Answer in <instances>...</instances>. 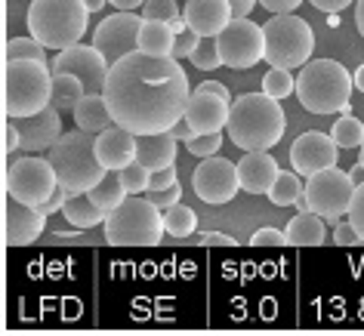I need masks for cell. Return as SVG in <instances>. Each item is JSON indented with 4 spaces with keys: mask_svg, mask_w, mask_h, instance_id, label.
<instances>
[{
    "mask_svg": "<svg viewBox=\"0 0 364 336\" xmlns=\"http://www.w3.org/2000/svg\"><path fill=\"white\" fill-rule=\"evenodd\" d=\"M102 96L114 124L139 136L173 130V124L186 117L192 87L179 59L136 50L112 65Z\"/></svg>",
    "mask_w": 364,
    "mask_h": 336,
    "instance_id": "1",
    "label": "cell"
},
{
    "mask_svg": "<svg viewBox=\"0 0 364 336\" xmlns=\"http://www.w3.org/2000/svg\"><path fill=\"white\" fill-rule=\"evenodd\" d=\"M287 114L269 93H244L232 102L225 133L244 151H269L284 136Z\"/></svg>",
    "mask_w": 364,
    "mask_h": 336,
    "instance_id": "2",
    "label": "cell"
},
{
    "mask_svg": "<svg viewBox=\"0 0 364 336\" xmlns=\"http://www.w3.org/2000/svg\"><path fill=\"white\" fill-rule=\"evenodd\" d=\"M355 80L340 62L333 59H309L296 75V99L312 114H346L352 112Z\"/></svg>",
    "mask_w": 364,
    "mask_h": 336,
    "instance_id": "3",
    "label": "cell"
},
{
    "mask_svg": "<svg viewBox=\"0 0 364 336\" xmlns=\"http://www.w3.org/2000/svg\"><path fill=\"white\" fill-rule=\"evenodd\" d=\"M47 158L68 192H90L108 176L105 163L96 154V136L80 130V126L62 133V139L47 151Z\"/></svg>",
    "mask_w": 364,
    "mask_h": 336,
    "instance_id": "4",
    "label": "cell"
},
{
    "mask_svg": "<svg viewBox=\"0 0 364 336\" xmlns=\"http://www.w3.org/2000/svg\"><path fill=\"white\" fill-rule=\"evenodd\" d=\"M90 10L84 0H31L28 31L47 50H68L87 34Z\"/></svg>",
    "mask_w": 364,
    "mask_h": 336,
    "instance_id": "5",
    "label": "cell"
},
{
    "mask_svg": "<svg viewBox=\"0 0 364 336\" xmlns=\"http://www.w3.org/2000/svg\"><path fill=\"white\" fill-rule=\"evenodd\" d=\"M105 241L112 247H158L164 241V216L151 197L127 195L121 207L105 216Z\"/></svg>",
    "mask_w": 364,
    "mask_h": 336,
    "instance_id": "6",
    "label": "cell"
},
{
    "mask_svg": "<svg viewBox=\"0 0 364 336\" xmlns=\"http://www.w3.org/2000/svg\"><path fill=\"white\" fill-rule=\"evenodd\" d=\"M53 96V71L43 62L19 59L4 62V114L25 117L38 114L50 105Z\"/></svg>",
    "mask_w": 364,
    "mask_h": 336,
    "instance_id": "7",
    "label": "cell"
},
{
    "mask_svg": "<svg viewBox=\"0 0 364 336\" xmlns=\"http://www.w3.org/2000/svg\"><path fill=\"white\" fill-rule=\"evenodd\" d=\"M266 31V62L275 68H303L312 59L315 31L306 19L294 13H275L262 25Z\"/></svg>",
    "mask_w": 364,
    "mask_h": 336,
    "instance_id": "8",
    "label": "cell"
},
{
    "mask_svg": "<svg viewBox=\"0 0 364 336\" xmlns=\"http://www.w3.org/2000/svg\"><path fill=\"white\" fill-rule=\"evenodd\" d=\"M56 185H59V176L50 158H34L31 151L25 158H16L13 163H6L4 170L6 195L28 207H43L53 197V192H56Z\"/></svg>",
    "mask_w": 364,
    "mask_h": 336,
    "instance_id": "9",
    "label": "cell"
},
{
    "mask_svg": "<svg viewBox=\"0 0 364 336\" xmlns=\"http://www.w3.org/2000/svg\"><path fill=\"white\" fill-rule=\"evenodd\" d=\"M355 188H358V183H355L349 173H343L340 167H327V170H321V173L306 176V192L303 195H306L309 210L324 216L327 222H336L340 216L349 213Z\"/></svg>",
    "mask_w": 364,
    "mask_h": 336,
    "instance_id": "10",
    "label": "cell"
},
{
    "mask_svg": "<svg viewBox=\"0 0 364 336\" xmlns=\"http://www.w3.org/2000/svg\"><path fill=\"white\" fill-rule=\"evenodd\" d=\"M220 43V59L223 65L235 68H253L257 62L266 59V31L247 16H235L225 28L216 34Z\"/></svg>",
    "mask_w": 364,
    "mask_h": 336,
    "instance_id": "11",
    "label": "cell"
},
{
    "mask_svg": "<svg viewBox=\"0 0 364 336\" xmlns=\"http://www.w3.org/2000/svg\"><path fill=\"white\" fill-rule=\"evenodd\" d=\"M139 31H142V13L136 16L130 10L112 13L108 19L99 22L93 34V47L108 59V65L121 62L124 56L139 50Z\"/></svg>",
    "mask_w": 364,
    "mask_h": 336,
    "instance_id": "12",
    "label": "cell"
},
{
    "mask_svg": "<svg viewBox=\"0 0 364 336\" xmlns=\"http://www.w3.org/2000/svg\"><path fill=\"white\" fill-rule=\"evenodd\" d=\"M50 71L53 75H75L84 80L87 93H102L112 65H108V59L96 47L75 43V47H68V50H59V56L50 62Z\"/></svg>",
    "mask_w": 364,
    "mask_h": 336,
    "instance_id": "13",
    "label": "cell"
},
{
    "mask_svg": "<svg viewBox=\"0 0 364 336\" xmlns=\"http://www.w3.org/2000/svg\"><path fill=\"white\" fill-rule=\"evenodd\" d=\"M195 195L204 204H229L241 188V176H238V163L225 161V158H204L198 163L195 176H192Z\"/></svg>",
    "mask_w": 364,
    "mask_h": 336,
    "instance_id": "14",
    "label": "cell"
},
{
    "mask_svg": "<svg viewBox=\"0 0 364 336\" xmlns=\"http://www.w3.org/2000/svg\"><path fill=\"white\" fill-rule=\"evenodd\" d=\"M336 161H340V145L333 142L331 133L306 130L290 145V163H294V170L299 176L321 173L327 167H336Z\"/></svg>",
    "mask_w": 364,
    "mask_h": 336,
    "instance_id": "15",
    "label": "cell"
},
{
    "mask_svg": "<svg viewBox=\"0 0 364 336\" xmlns=\"http://www.w3.org/2000/svg\"><path fill=\"white\" fill-rule=\"evenodd\" d=\"M13 124L19 126V148L22 151H50L53 145L62 139V117H59V108L47 105L43 112L38 114H25V117H13Z\"/></svg>",
    "mask_w": 364,
    "mask_h": 336,
    "instance_id": "16",
    "label": "cell"
},
{
    "mask_svg": "<svg viewBox=\"0 0 364 336\" xmlns=\"http://www.w3.org/2000/svg\"><path fill=\"white\" fill-rule=\"evenodd\" d=\"M47 229V213L41 207H28L22 201H13L6 204L4 210V244L6 247H28L34 244Z\"/></svg>",
    "mask_w": 364,
    "mask_h": 336,
    "instance_id": "17",
    "label": "cell"
},
{
    "mask_svg": "<svg viewBox=\"0 0 364 336\" xmlns=\"http://www.w3.org/2000/svg\"><path fill=\"white\" fill-rule=\"evenodd\" d=\"M232 102L207 90H192V99L186 105V121L192 124L195 133H223L229 124Z\"/></svg>",
    "mask_w": 364,
    "mask_h": 336,
    "instance_id": "18",
    "label": "cell"
},
{
    "mask_svg": "<svg viewBox=\"0 0 364 336\" xmlns=\"http://www.w3.org/2000/svg\"><path fill=\"white\" fill-rule=\"evenodd\" d=\"M96 154L108 173H117L136 161V133H130L121 124H112L108 130L96 133Z\"/></svg>",
    "mask_w": 364,
    "mask_h": 336,
    "instance_id": "19",
    "label": "cell"
},
{
    "mask_svg": "<svg viewBox=\"0 0 364 336\" xmlns=\"http://www.w3.org/2000/svg\"><path fill=\"white\" fill-rule=\"evenodd\" d=\"M182 16H186L188 28L198 31L201 38H216L235 19V10L229 0H186Z\"/></svg>",
    "mask_w": 364,
    "mask_h": 336,
    "instance_id": "20",
    "label": "cell"
},
{
    "mask_svg": "<svg viewBox=\"0 0 364 336\" xmlns=\"http://www.w3.org/2000/svg\"><path fill=\"white\" fill-rule=\"evenodd\" d=\"M281 173L278 161L269 151H247L238 161V176H241V188L250 195H269V188L275 185V179Z\"/></svg>",
    "mask_w": 364,
    "mask_h": 336,
    "instance_id": "21",
    "label": "cell"
},
{
    "mask_svg": "<svg viewBox=\"0 0 364 336\" xmlns=\"http://www.w3.org/2000/svg\"><path fill=\"white\" fill-rule=\"evenodd\" d=\"M176 136L170 130L164 133H139L136 136V161L145 163L149 170L170 167L176 161Z\"/></svg>",
    "mask_w": 364,
    "mask_h": 336,
    "instance_id": "22",
    "label": "cell"
},
{
    "mask_svg": "<svg viewBox=\"0 0 364 336\" xmlns=\"http://www.w3.org/2000/svg\"><path fill=\"white\" fill-rule=\"evenodd\" d=\"M324 216H318L312 210H299L294 220L287 222V244L290 247H321L327 232H324Z\"/></svg>",
    "mask_w": 364,
    "mask_h": 336,
    "instance_id": "23",
    "label": "cell"
},
{
    "mask_svg": "<svg viewBox=\"0 0 364 336\" xmlns=\"http://www.w3.org/2000/svg\"><path fill=\"white\" fill-rule=\"evenodd\" d=\"M75 124L87 133L108 130V126L114 124V117H112V108H108L105 96L102 93H87L84 99H80L77 108H75Z\"/></svg>",
    "mask_w": 364,
    "mask_h": 336,
    "instance_id": "24",
    "label": "cell"
},
{
    "mask_svg": "<svg viewBox=\"0 0 364 336\" xmlns=\"http://www.w3.org/2000/svg\"><path fill=\"white\" fill-rule=\"evenodd\" d=\"M62 213H65V220L71 225H77V229H93V225L105 222V216H108L102 207L90 197V192H71Z\"/></svg>",
    "mask_w": 364,
    "mask_h": 336,
    "instance_id": "25",
    "label": "cell"
},
{
    "mask_svg": "<svg viewBox=\"0 0 364 336\" xmlns=\"http://www.w3.org/2000/svg\"><path fill=\"white\" fill-rule=\"evenodd\" d=\"M173 43H176V31L170 28V22L142 19V31H139V50L142 53H151V56H173Z\"/></svg>",
    "mask_w": 364,
    "mask_h": 336,
    "instance_id": "26",
    "label": "cell"
},
{
    "mask_svg": "<svg viewBox=\"0 0 364 336\" xmlns=\"http://www.w3.org/2000/svg\"><path fill=\"white\" fill-rule=\"evenodd\" d=\"M87 96V87L84 80L75 77V75H53V96H50V105L59 108V112H75L77 102Z\"/></svg>",
    "mask_w": 364,
    "mask_h": 336,
    "instance_id": "27",
    "label": "cell"
},
{
    "mask_svg": "<svg viewBox=\"0 0 364 336\" xmlns=\"http://www.w3.org/2000/svg\"><path fill=\"white\" fill-rule=\"evenodd\" d=\"M164 229H167L170 238H176V241H186L188 234H195L198 229V216L192 207H186V204H173L167 207V213H164Z\"/></svg>",
    "mask_w": 364,
    "mask_h": 336,
    "instance_id": "28",
    "label": "cell"
},
{
    "mask_svg": "<svg viewBox=\"0 0 364 336\" xmlns=\"http://www.w3.org/2000/svg\"><path fill=\"white\" fill-rule=\"evenodd\" d=\"M303 192H306V185L299 183L296 170H294V173H284V170H281L278 179H275V185L269 188V201L275 207H290V204H296L299 197H303Z\"/></svg>",
    "mask_w": 364,
    "mask_h": 336,
    "instance_id": "29",
    "label": "cell"
},
{
    "mask_svg": "<svg viewBox=\"0 0 364 336\" xmlns=\"http://www.w3.org/2000/svg\"><path fill=\"white\" fill-rule=\"evenodd\" d=\"M19 59H31V62H43L47 65V47L38 38H13L4 47V62H19Z\"/></svg>",
    "mask_w": 364,
    "mask_h": 336,
    "instance_id": "30",
    "label": "cell"
},
{
    "mask_svg": "<svg viewBox=\"0 0 364 336\" xmlns=\"http://www.w3.org/2000/svg\"><path fill=\"white\" fill-rule=\"evenodd\" d=\"M127 195H130V192H127L124 183H121L117 176H114V179H112V176H105L96 188H90V197H93V201L102 207L105 213H112L114 207H121V204L127 201Z\"/></svg>",
    "mask_w": 364,
    "mask_h": 336,
    "instance_id": "31",
    "label": "cell"
},
{
    "mask_svg": "<svg viewBox=\"0 0 364 336\" xmlns=\"http://www.w3.org/2000/svg\"><path fill=\"white\" fill-rule=\"evenodd\" d=\"M333 142L340 145V148H361V142H364V124L358 121V117H352V114H343L340 121L333 124Z\"/></svg>",
    "mask_w": 364,
    "mask_h": 336,
    "instance_id": "32",
    "label": "cell"
},
{
    "mask_svg": "<svg viewBox=\"0 0 364 336\" xmlns=\"http://www.w3.org/2000/svg\"><path fill=\"white\" fill-rule=\"evenodd\" d=\"M262 93H269L272 99H287L290 93H296V77L290 75V68H275L272 65L262 77Z\"/></svg>",
    "mask_w": 364,
    "mask_h": 336,
    "instance_id": "33",
    "label": "cell"
},
{
    "mask_svg": "<svg viewBox=\"0 0 364 336\" xmlns=\"http://www.w3.org/2000/svg\"><path fill=\"white\" fill-rule=\"evenodd\" d=\"M117 179H121L124 188H127V192H130V195H139V192H149L151 170L145 167V163L133 161V163H127L124 170H117Z\"/></svg>",
    "mask_w": 364,
    "mask_h": 336,
    "instance_id": "34",
    "label": "cell"
},
{
    "mask_svg": "<svg viewBox=\"0 0 364 336\" xmlns=\"http://www.w3.org/2000/svg\"><path fill=\"white\" fill-rule=\"evenodd\" d=\"M195 62V68H201V71H213V68H220L223 65V59H220V43H216V38H201V43L195 47V53L188 56Z\"/></svg>",
    "mask_w": 364,
    "mask_h": 336,
    "instance_id": "35",
    "label": "cell"
},
{
    "mask_svg": "<svg viewBox=\"0 0 364 336\" xmlns=\"http://www.w3.org/2000/svg\"><path fill=\"white\" fill-rule=\"evenodd\" d=\"M223 145V133H198L195 139L186 142V148L195 154V158H213Z\"/></svg>",
    "mask_w": 364,
    "mask_h": 336,
    "instance_id": "36",
    "label": "cell"
},
{
    "mask_svg": "<svg viewBox=\"0 0 364 336\" xmlns=\"http://www.w3.org/2000/svg\"><path fill=\"white\" fill-rule=\"evenodd\" d=\"M179 0H145L142 4V19H161L170 22L173 16H179Z\"/></svg>",
    "mask_w": 364,
    "mask_h": 336,
    "instance_id": "37",
    "label": "cell"
},
{
    "mask_svg": "<svg viewBox=\"0 0 364 336\" xmlns=\"http://www.w3.org/2000/svg\"><path fill=\"white\" fill-rule=\"evenodd\" d=\"M186 244H198V247H238V241L232 234L223 232H204V234H188Z\"/></svg>",
    "mask_w": 364,
    "mask_h": 336,
    "instance_id": "38",
    "label": "cell"
},
{
    "mask_svg": "<svg viewBox=\"0 0 364 336\" xmlns=\"http://www.w3.org/2000/svg\"><path fill=\"white\" fill-rule=\"evenodd\" d=\"M201 43V34L186 28L182 34H176V43H173V59H188L195 53V47Z\"/></svg>",
    "mask_w": 364,
    "mask_h": 336,
    "instance_id": "39",
    "label": "cell"
},
{
    "mask_svg": "<svg viewBox=\"0 0 364 336\" xmlns=\"http://www.w3.org/2000/svg\"><path fill=\"white\" fill-rule=\"evenodd\" d=\"M250 244H253V247H284V244H287V232H281V229H259V232H253Z\"/></svg>",
    "mask_w": 364,
    "mask_h": 336,
    "instance_id": "40",
    "label": "cell"
},
{
    "mask_svg": "<svg viewBox=\"0 0 364 336\" xmlns=\"http://www.w3.org/2000/svg\"><path fill=\"white\" fill-rule=\"evenodd\" d=\"M333 244H340V247H358V244H364V241H361V234H358V229H355L352 222H336Z\"/></svg>",
    "mask_w": 364,
    "mask_h": 336,
    "instance_id": "41",
    "label": "cell"
},
{
    "mask_svg": "<svg viewBox=\"0 0 364 336\" xmlns=\"http://www.w3.org/2000/svg\"><path fill=\"white\" fill-rule=\"evenodd\" d=\"M349 222L358 229L361 241H364V183H358V188H355V197H352V207H349Z\"/></svg>",
    "mask_w": 364,
    "mask_h": 336,
    "instance_id": "42",
    "label": "cell"
},
{
    "mask_svg": "<svg viewBox=\"0 0 364 336\" xmlns=\"http://www.w3.org/2000/svg\"><path fill=\"white\" fill-rule=\"evenodd\" d=\"M149 197L161 207V210H167V207H173V204H179V201H182V185H179V183H173L170 188H161V192H149Z\"/></svg>",
    "mask_w": 364,
    "mask_h": 336,
    "instance_id": "43",
    "label": "cell"
},
{
    "mask_svg": "<svg viewBox=\"0 0 364 336\" xmlns=\"http://www.w3.org/2000/svg\"><path fill=\"white\" fill-rule=\"evenodd\" d=\"M176 183V167H161V170H151V183H149V192H161V188H170Z\"/></svg>",
    "mask_w": 364,
    "mask_h": 336,
    "instance_id": "44",
    "label": "cell"
},
{
    "mask_svg": "<svg viewBox=\"0 0 364 336\" xmlns=\"http://www.w3.org/2000/svg\"><path fill=\"white\" fill-rule=\"evenodd\" d=\"M68 195H71V192H68V188H65V185H62V183H59V185H56V192H53V197H50V201H47V204H43V207H41V210H43V213H47V216H53V213H59V210H65V201H68Z\"/></svg>",
    "mask_w": 364,
    "mask_h": 336,
    "instance_id": "45",
    "label": "cell"
},
{
    "mask_svg": "<svg viewBox=\"0 0 364 336\" xmlns=\"http://www.w3.org/2000/svg\"><path fill=\"white\" fill-rule=\"evenodd\" d=\"M16 148H19V126L13 124V117H6V124H4V154L10 158Z\"/></svg>",
    "mask_w": 364,
    "mask_h": 336,
    "instance_id": "46",
    "label": "cell"
},
{
    "mask_svg": "<svg viewBox=\"0 0 364 336\" xmlns=\"http://www.w3.org/2000/svg\"><path fill=\"white\" fill-rule=\"evenodd\" d=\"M269 13H296L303 0H259Z\"/></svg>",
    "mask_w": 364,
    "mask_h": 336,
    "instance_id": "47",
    "label": "cell"
},
{
    "mask_svg": "<svg viewBox=\"0 0 364 336\" xmlns=\"http://www.w3.org/2000/svg\"><path fill=\"white\" fill-rule=\"evenodd\" d=\"M312 6H318L321 13H340V10H346V6L352 4V0H309Z\"/></svg>",
    "mask_w": 364,
    "mask_h": 336,
    "instance_id": "48",
    "label": "cell"
},
{
    "mask_svg": "<svg viewBox=\"0 0 364 336\" xmlns=\"http://www.w3.org/2000/svg\"><path fill=\"white\" fill-rule=\"evenodd\" d=\"M173 136H176V139H182V142H188V139H195V130H192V124H188L186 121V117H182V121H176V124H173V130H170Z\"/></svg>",
    "mask_w": 364,
    "mask_h": 336,
    "instance_id": "49",
    "label": "cell"
},
{
    "mask_svg": "<svg viewBox=\"0 0 364 336\" xmlns=\"http://www.w3.org/2000/svg\"><path fill=\"white\" fill-rule=\"evenodd\" d=\"M198 90H207V93H216V96H223V99H229V102H232V93H229V87H225V84H220V80H204V84L198 87Z\"/></svg>",
    "mask_w": 364,
    "mask_h": 336,
    "instance_id": "50",
    "label": "cell"
},
{
    "mask_svg": "<svg viewBox=\"0 0 364 336\" xmlns=\"http://www.w3.org/2000/svg\"><path fill=\"white\" fill-rule=\"evenodd\" d=\"M229 4H232L235 16H250V13H253V6H257L259 0H229Z\"/></svg>",
    "mask_w": 364,
    "mask_h": 336,
    "instance_id": "51",
    "label": "cell"
},
{
    "mask_svg": "<svg viewBox=\"0 0 364 336\" xmlns=\"http://www.w3.org/2000/svg\"><path fill=\"white\" fill-rule=\"evenodd\" d=\"M112 6H117V10H136V6H142L145 0H108Z\"/></svg>",
    "mask_w": 364,
    "mask_h": 336,
    "instance_id": "52",
    "label": "cell"
},
{
    "mask_svg": "<svg viewBox=\"0 0 364 336\" xmlns=\"http://www.w3.org/2000/svg\"><path fill=\"white\" fill-rule=\"evenodd\" d=\"M355 25H358V34L364 38V0H358V6H355Z\"/></svg>",
    "mask_w": 364,
    "mask_h": 336,
    "instance_id": "53",
    "label": "cell"
},
{
    "mask_svg": "<svg viewBox=\"0 0 364 336\" xmlns=\"http://www.w3.org/2000/svg\"><path fill=\"white\" fill-rule=\"evenodd\" d=\"M170 28H173V31H176V34H182V31H186V28H188L186 16H182V13H179V16H173V19H170Z\"/></svg>",
    "mask_w": 364,
    "mask_h": 336,
    "instance_id": "54",
    "label": "cell"
},
{
    "mask_svg": "<svg viewBox=\"0 0 364 336\" xmlns=\"http://www.w3.org/2000/svg\"><path fill=\"white\" fill-rule=\"evenodd\" d=\"M84 4H87L90 13H99V10H102V6L108 4V0H84Z\"/></svg>",
    "mask_w": 364,
    "mask_h": 336,
    "instance_id": "55",
    "label": "cell"
},
{
    "mask_svg": "<svg viewBox=\"0 0 364 336\" xmlns=\"http://www.w3.org/2000/svg\"><path fill=\"white\" fill-rule=\"evenodd\" d=\"M352 80H355V87H358L361 93H364V65H358V71L352 75Z\"/></svg>",
    "mask_w": 364,
    "mask_h": 336,
    "instance_id": "56",
    "label": "cell"
},
{
    "mask_svg": "<svg viewBox=\"0 0 364 336\" xmlns=\"http://www.w3.org/2000/svg\"><path fill=\"white\" fill-rule=\"evenodd\" d=\"M358 167L364 170V142H361V158H358Z\"/></svg>",
    "mask_w": 364,
    "mask_h": 336,
    "instance_id": "57",
    "label": "cell"
}]
</instances>
